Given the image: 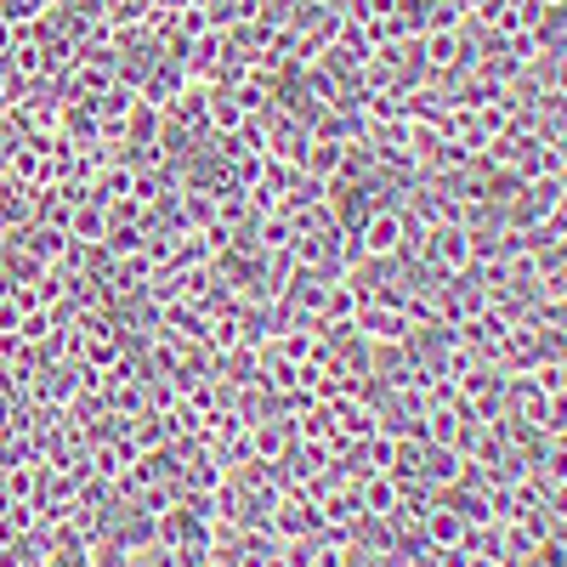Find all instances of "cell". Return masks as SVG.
I'll use <instances>...</instances> for the list:
<instances>
[{
	"label": "cell",
	"mask_w": 567,
	"mask_h": 567,
	"mask_svg": "<svg viewBox=\"0 0 567 567\" xmlns=\"http://www.w3.org/2000/svg\"><path fill=\"white\" fill-rule=\"evenodd\" d=\"M398 245H403V216L381 210V216L363 227V250H369V256H392Z\"/></svg>",
	"instance_id": "obj_1"
},
{
	"label": "cell",
	"mask_w": 567,
	"mask_h": 567,
	"mask_svg": "<svg viewBox=\"0 0 567 567\" xmlns=\"http://www.w3.org/2000/svg\"><path fill=\"white\" fill-rule=\"evenodd\" d=\"M425 539H432L437 550H443V545H465V516H460V511H443V505L425 511Z\"/></svg>",
	"instance_id": "obj_2"
},
{
	"label": "cell",
	"mask_w": 567,
	"mask_h": 567,
	"mask_svg": "<svg viewBox=\"0 0 567 567\" xmlns=\"http://www.w3.org/2000/svg\"><path fill=\"white\" fill-rule=\"evenodd\" d=\"M432 239H437V261H449V267H465V256H471V250H465V233H460V227H437Z\"/></svg>",
	"instance_id": "obj_3"
},
{
	"label": "cell",
	"mask_w": 567,
	"mask_h": 567,
	"mask_svg": "<svg viewBox=\"0 0 567 567\" xmlns=\"http://www.w3.org/2000/svg\"><path fill=\"white\" fill-rule=\"evenodd\" d=\"M454 52H460V40H454V34H437V40H432V63H437V69H449Z\"/></svg>",
	"instance_id": "obj_4"
},
{
	"label": "cell",
	"mask_w": 567,
	"mask_h": 567,
	"mask_svg": "<svg viewBox=\"0 0 567 567\" xmlns=\"http://www.w3.org/2000/svg\"><path fill=\"white\" fill-rule=\"evenodd\" d=\"M210 120H216L221 131H233V125H239V120H245V109H233V97H221V103L210 109Z\"/></svg>",
	"instance_id": "obj_5"
},
{
	"label": "cell",
	"mask_w": 567,
	"mask_h": 567,
	"mask_svg": "<svg viewBox=\"0 0 567 567\" xmlns=\"http://www.w3.org/2000/svg\"><path fill=\"white\" fill-rule=\"evenodd\" d=\"M556 80H561V85H567V63H561V69H556Z\"/></svg>",
	"instance_id": "obj_6"
}]
</instances>
